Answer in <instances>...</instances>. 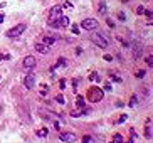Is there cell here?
Returning <instances> with one entry per match:
<instances>
[{"mask_svg":"<svg viewBox=\"0 0 153 143\" xmlns=\"http://www.w3.org/2000/svg\"><path fill=\"white\" fill-rule=\"evenodd\" d=\"M114 39L118 40V42H120V44H121V47H125V49H128V47H131V42L128 39H125V37L123 36H120V34H118L116 37H114Z\"/></svg>","mask_w":153,"mask_h":143,"instance_id":"13","label":"cell"},{"mask_svg":"<svg viewBox=\"0 0 153 143\" xmlns=\"http://www.w3.org/2000/svg\"><path fill=\"white\" fill-rule=\"evenodd\" d=\"M59 40V36L57 34H45L44 37H42V44H45V45H52L54 42H57Z\"/></svg>","mask_w":153,"mask_h":143,"instance_id":"9","label":"cell"},{"mask_svg":"<svg viewBox=\"0 0 153 143\" xmlns=\"http://www.w3.org/2000/svg\"><path fill=\"white\" fill-rule=\"evenodd\" d=\"M25 24H19V25H15V27H12V29H9V31L5 32V36L7 37H10V39H15V37H20L25 32Z\"/></svg>","mask_w":153,"mask_h":143,"instance_id":"4","label":"cell"},{"mask_svg":"<svg viewBox=\"0 0 153 143\" xmlns=\"http://www.w3.org/2000/svg\"><path fill=\"white\" fill-rule=\"evenodd\" d=\"M143 136L146 140H152L153 138V125L150 123V120H146V125L143 126Z\"/></svg>","mask_w":153,"mask_h":143,"instance_id":"10","label":"cell"},{"mask_svg":"<svg viewBox=\"0 0 153 143\" xmlns=\"http://www.w3.org/2000/svg\"><path fill=\"white\" fill-rule=\"evenodd\" d=\"M62 9H64L62 5H54V7L49 10V13H47L49 19H56V17H59V15H62Z\"/></svg>","mask_w":153,"mask_h":143,"instance_id":"12","label":"cell"},{"mask_svg":"<svg viewBox=\"0 0 153 143\" xmlns=\"http://www.w3.org/2000/svg\"><path fill=\"white\" fill-rule=\"evenodd\" d=\"M24 86L27 89H34V86H36V74L34 72H29L27 76L24 77Z\"/></svg>","mask_w":153,"mask_h":143,"instance_id":"8","label":"cell"},{"mask_svg":"<svg viewBox=\"0 0 153 143\" xmlns=\"http://www.w3.org/2000/svg\"><path fill=\"white\" fill-rule=\"evenodd\" d=\"M125 142V136H123L121 133H113V136H111V143H123Z\"/></svg>","mask_w":153,"mask_h":143,"instance_id":"18","label":"cell"},{"mask_svg":"<svg viewBox=\"0 0 153 143\" xmlns=\"http://www.w3.org/2000/svg\"><path fill=\"white\" fill-rule=\"evenodd\" d=\"M62 7H66V9H72V4H71V2H66Z\"/></svg>","mask_w":153,"mask_h":143,"instance_id":"39","label":"cell"},{"mask_svg":"<svg viewBox=\"0 0 153 143\" xmlns=\"http://www.w3.org/2000/svg\"><path fill=\"white\" fill-rule=\"evenodd\" d=\"M123 143H135V138H131L130 136V138H126V142H123Z\"/></svg>","mask_w":153,"mask_h":143,"instance_id":"40","label":"cell"},{"mask_svg":"<svg viewBox=\"0 0 153 143\" xmlns=\"http://www.w3.org/2000/svg\"><path fill=\"white\" fill-rule=\"evenodd\" d=\"M108 77H109L111 81H114V83H121V81H123L121 77L118 76V74H114L113 71H109V72H108Z\"/></svg>","mask_w":153,"mask_h":143,"instance_id":"23","label":"cell"},{"mask_svg":"<svg viewBox=\"0 0 153 143\" xmlns=\"http://www.w3.org/2000/svg\"><path fill=\"white\" fill-rule=\"evenodd\" d=\"M103 59L106 61V63H111V61H113V56H111V54H104Z\"/></svg>","mask_w":153,"mask_h":143,"instance_id":"37","label":"cell"},{"mask_svg":"<svg viewBox=\"0 0 153 143\" xmlns=\"http://www.w3.org/2000/svg\"><path fill=\"white\" fill-rule=\"evenodd\" d=\"M84 98L88 99L89 103H99L101 99H104V91H103V88H99V86H89V88L86 89Z\"/></svg>","mask_w":153,"mask_h":143,"instance_id":"1","label":"cell"},{"mask_svg":"<svg viewBox=\"0 0 153 143\" xmlns=\"http://www.w3.org/2000/svg\"><path fill=\"white\" fill-rule=\"evenodd\" d=\"M91 40H93V42L98 45L99 49H108V47H109L108 37L104 36V34H101V32H94V34L91 36Z\"/></svg>","mask_w":153,"mask_h":143,"instance_id":"2","label":"cell"},{"mask_svg":"<svg viewBox=\"0 0 153 143\" xmlns=\"http://www.w3.org/2000/svg\"><path fill=\"white\" fill-rule=\"evenodd\" d=\"M71 32L74 34V36H79V34H81V32H79V25H77V24H72V25H71Z\"/></svg>","mask_w":153,"mask_h":143,"instance_id":"27","label":"cell"},{"mask_svg":"<svg viewBox=\"0 0 153 143\" xmlns=\"http://www.w3.org/2000/svg\"><path fill=\"white\" fill-rule=\"evenodd\" d=\"M131 49H133V61H140L141 56H143V49L145 45L141 42H135V44L131 45Z\"/></svg>","mask_w":153,"mask_h":143,"instance_id":"6","label":"cell"},{"mask_svg":"<svg viewBox=\"0 0 153 143\" xmlns=\"http://www.w3.org/2000/svg\"><path fill=\"white\" fill-rule=\"evenodd\" d=\"M116 19L120 22H126V13L123 10H116Z\"/></svg>","mask_w":153,"mask_h":143,"instance_id":"24","label":"cell"},{"mask_svg":"<svg viewBox=\"0 0 153 143\" xmlns=\"http://www.w3.org/2000/svg\"><path fill=\"white\" fill-rule=\"evenodd\" d=\"M9 59H10V54L0 52V61H9Z\"/></svg>","mask_w":153,"mask_h":143,"instance_id":"32","label":"cell"},{"mask_svg":"<svg viewBox=\"0 0 153 143\" xmlns=\"http://www.w3.org/2000/svg\"><path fill=\"white\" fill-rule=\"evenodd\" d=\"M143 61H145V64H146L148 67H153V54H152V56H146Z\"/></svg>","mask_w":153,"mask_h":143,"instance_id":"26","label":"cell"},{"mask_svg":"<svg viewBox=\"0 0 153 143\" xmlns=\"http://www.w3.org/2000/svg\"><path fill=\"white\" fill-rule=\"evenodd\" d=\"M103 91H113V84L109 83V81L103 84Z\"/></svg>","mask_w":153,"mask_h":143,"instance_id":"30","label":"cell"},{"mask_svg":"<svg viewBox=\"0 0 153 143\" xmlns=\"http://www.w3.org/2000/svg\"><path fill=\"white\" fill-rule=\"evenodd\" d=\"M81 27L84 31H94V29H98V20L96 19H84L81 22Z\"/></svg>","mask_w":153,"mask_h":143,"instance_id":"7","label":"cell"},{"mask_svg":"<svg viewBox=\"0 0 153 143\" xmlns=\"http://www.w3.org/2000/svg\"><path fill=\"white\" fill-rule=\"evenodd\" d=\"M71 116H72V118H79V116H81V111H77V109H72V111H71Z\"/></svg>","mask_w":153,"mask_h":143,"instance_id":"35","label":"cell"},{"mask_svg":"<svg viewBox=\"0 0 153 143\" xmlns=\"http://www.w3.org/2000/svg\"><path fill=\"white\" fill-rule=\"evenodd\" d=\"M145 10H146V9H145L143 5H138V7H136V13H138V15H143Z\"/></svg>","mask_w":153,"mask_h":143,"instance_id":"31","label":"cell"},{"mask_svg":"<svg viewBox=\"0 0 153 143\" xmlns=\"http://www.w3.org/2000/svg\"><path fill=\"white\" fill-rule=\"evenodd\" d=\"M93 142V138H91L89 135H82V138H81V143H91Z\"/></svg>","mask_w":153,"mask_h":143,"instance_id":"29","label":"cell"},{"mask_svg":"<svg viewBox=\"0 0 153 143\" xmlns=\"http://www.w3.org/2000/svg\"><path fill=\"white\" fill-rule=\"evenodd\" d=\"M96 10H98V13H101V15H106V12H108V5H106V2L101 0V2L98 4V7H96Z\"/></svg>","mask_w":153,"mask_h":143,"instance_id":"14","label":"cell"},{"mask_svg":"<svg viewBox=\"0 0 153 143\" xmlns=\"http://www.w3.org/2000/svg\"><path fill=\"white\" fill-rule=\"evenodd\" d=\"M76 108H79V109L86 108V98H84V96H81V94H77V96H76Z\"/></svg>","mask_w":153,"mask_h":143,"instance_id":"16","label":"cell"},{"mask_svg":"<svg viewBox=\"0 0 153 143\" xmlns=\"http://www.w3.org/2000/svg\"><path fill=\"white\" fill-rule=\"evenodd\" d=\"M146 76V69H136L135 71V77L136 79H143Z\"/></svg>","mask_w":153,"mask_h":143,"instance_id":"22","label":"cell"},{"mask_svg":"<svg viewBox=\"0 0 153 143\" xmlns=\"http://www.w3.org/2000/svg\"><path fill=\"white\" fill-rule=\"evenodd\" d=\"M4 20H5V15H4V13H0V24L4 22Z\"/></svg>","mask_w":153,"mask_h":143,"instance_id":"41","label":"cell"},{"mask_svg":"<svg viewBox=\"0 0 153 143\" xmlns=\"http://www.w3.org/2000/svg\"><path fill=\"white\" fill-rule=\"evenodd\" d=\"M61 66H68V61H66V57H59L57 63H56V67H61Z\"/></svg>","mask_w":153,"mask_h":143,"instance_id":"25","label":"cell"},{"mask_svg":"<svg viewBox=\"0 0 153 143\" xmlns=\"http://www.w3.org/2000/svg\"><path fill=\"white\" fill-rule=\"evenodd\" d=\"M2 7H5V4H0V9H2Z\"/></svg>","mask_w":153,"mask_h":143,"instance_id":"43","label":"cell"},{"mask_svg":"<svg viewBox=\"0 0 153 143\" xmlns=\"http://www.w3.org/2000/svg\"><path fill=\"white\" fill-rule=\"evenodd\" d=\"M64 88H66V79L61 77V79H59V89H64Z\"/></svg>","mask_w":153,"mask_h":143,"instance_id":"34","label":"cell"},{"mask_svg":"<svg viewBox=\"0 0 153 143\" xmlns=\"http://www.w3.org/2000/svg\"><path fill=\"white\" fill-rule=\"evenodd\" d=\"M138 101H140L138 94H136V93H133V94L130 96V101H128V106H130V108H135L136 104H138Z\"/></svg>","mask_w":153,"mask_h":143,"instance_id":"17","label":"cell"},{"mask_svg":"<svg viewBox=\"0 0 153 143\" xmlns=\"http://www.w3.org/2000/svg\"><path fill=\"white\" fill-rule=\"evenodd\" d=\"M106 24H108V27H111V29H114V27H116V24H114V20H113V19H106Z\"/></svg>","mask_w":153,"mask_h":143,"instance_id":"33","label":"cell"},{"mask_svg":"<svg viewBox=\"0 0 153 143\" xmlns=\"http://www.w3.org/2000/svg\"><path fill=\"white\" fill-rule=\"evenodd\" d=\"M146 19H153V10H145V13H143Z\"/></svg>","mask_w":153,"mask_h":143,"instance_id":"36","label":"cell"},{"mask_svg":"<svg viewBox=\"0 0 153 143\" xmlns=\"http://www.w3.org/2000/svg\"><path fill=\"white\" fill-rule=\"evenodd\" d=\"M54 99H56V103H59V104H64V103H66V98H64L62 94H57Z\"/></svg>","mask_w":153,"mask_h":143,"instance_id":"28","label":"cell"},{"mask_svg":"<svg viewBox=\"0 0 153 143\" xmlns=\"http://www.w3.org/2000/svg\"><path fill=\"white\" fill-rule=\"evenodd\" d=\"M88 79H89V81H96V83H101V76H99V74H98L96 71L91 72L89 76H88Z\"/></svg>","mask_w":153,"mask_h":143,"instance_id":"21","label":"cell"},{"mask_svg":"<svg viewBox=\"0 0 153 143\" xmlns=\"http://www.w3.org/2000/svg\"><path fill=\"white\" fill-rule=\"evenodd\" d=\"M36 135L39 136V138H45V136L49 135V130H47V126H44V128H39V130H36Z\"/></svg>","mask_w":153,"mask_h":143,"instance_id":"19","label":"cell"},{"mask_svg":"<svg viewBox=\"0 0 153 143\" xmlns=\"http://www.w3.org/2000/svg\"><path fill=\"white\" fill-rule=\"evenodd\" d=\"M49 27H54V29H64V27L69 25V17L68 15H59L56 19H51L49 22H47Z\"/></svg>","mask_w":153,"mask_h":143,"instance_id":"3","label":"cell"},{"mask_svg":"<svg viewBox=\"0 0 153 143\" xmlns=\"http://www.w3.org/2000/svg\"><path fill=\"white\" fill-rule=\"evenodd\" d=\"M121 2H123V4H126V2H130V0H121Z\"/></svg>","mask_w":153,"mask_h":143,"instance_id":"42","label":"cell"},{"mask_svg":"<svg viewBox=\"0 0 153 143\" xmlns=\"http://www.w3.org/2000/svg\"><path fill=\"white\" fill-rule=\"evenodd\" d=\"M54 128L57 131H61V125H59V121H54Z\"/></svg>","mask_w":153,"mask_h":143,"instance_id":"38","label":"cell"},{"mask_svg":"<svg viewBox=\"0 0 153 143\" xmlns=\"http://www.w3.org/2000/svg\"><path fill=\"white\" fill-rule=\"evenodd\" d=\"M34 47H36V51H37V52H41V54H47V52L51 51V47H49V45L42 44V42H41V44H36Z\"/></svg>","mask_w":153,"mask_h":143,"instance_id":"15","label":"cell"},{"mask_svg":"<svg viewBox=\"0 0 153 143\" xmlns=\"http://www.w3.org/2000/svg\"><path fill=\"white\" fill-rule=\"evenodd\" d=\"M36 64H37V59L34 57V56H27V57H24V61H22V66L25 67V69H32Z\"/></svg>","mask_w":153,"mask_h":143,"instance_id":"11","label":"cell"},{"mask_svg":"<svg viewBox=\"0 0 153 143\" xmlns=\"http://www.w3.org/2000/svg\"><path fill=\"white\" fill-rule=\"evenodd\" d=\"M150 25H152V27H153V20H150Z\"/></svg>","mask_w":153,"mask_h":143,"instance_id":"44","label":"cell"},{"mask_svg":"<svg viewBox=\"0 0 153 143\" xmlns=\"http://www.w3.org/2000/svg\"><path fill=\"white\" fill-rule=\"evenodd\" d=\"M59 140L64 142V143H74L77 140V136H76L74 131H61V133H59Z\"/></svg>","mask_w":153,"mask_h":143,"instance_id":"5","label":"cell"},{"mask_svg":"<svg viewBox=\"0 0 153 143\" xmlns=\"http://www.w3.org/2000/svg\"><path fill=\"white\" fill-rule=\"evenodd\" d=\"M126 120H128V115H126V113H121V115L114 120V125H121V123H125Z\"/></svg>","mask_w":153,"mask_h":143,"instance_id":"20","label":"cell"}]
</instances>
